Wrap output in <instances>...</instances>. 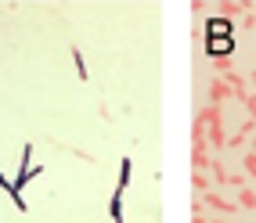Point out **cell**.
Wrapping results in <instances>:
<instances>
[{"label": "cell", "instance_id": "1", "mask_svg": "<svg viewBox=\"0 0 256 223\" xmlns=\"http://www.w3.org/2000/svg\"><path fill=\"white\" fill-rule=\"evenodd\" d=\"M206 32H210V40H220V36H231L234 25H231V18H210L206 22Z\"/></svg>", "mask_w": 256, "mask_h": 223}, {"label": "cell", "instance_id": "2", "mask_svg": "<svg viewBox=\"0 0 256 223\" xmlns=\"http://www.w3.org/2000/svg\"><path fill=\"white\" fill-rule=\"evenodd\" d=\"M206 50H210V54H216V58H224V54H231V50H234V40H231V36L206 40Z\"/></svg>", "mask_w": 256, "mask_h": 223}, {"label": "cell", "instance_id": "3", "mask_svg": "<svg viewBox=\"0 0 256 223\" xmlns=\"http://www.w3.org/2000/svg\"><path fill=\"white\" fill-rule=\"evenodd\" d=\"M130 169H134V162H130V159L119 162V191H123V187L130 184Z\"/></svg>", "mask_w": 256, "mask_h": 223}, {"label": "cell", "instance_id": "4", "mask_svg": "<svg viewBox=\"0 0 256 223\" xmlns=\"http://www.w3.org/2000/svg\"><path fill=\"white\" fill-rule=\"evenodd\" d=\"M119 195H123V191H116V195H112V205H108L112 223H123V205H119Z\"/></svg>", "mask_w": 256, "mask_h": 223}, {"label": "cell", "instance_id": "5", "mask_svg": "<svg viewBox=\"0 0 256 223\" xmlns=\"http://www.w3.org/2000/svg\"><path fill=\"white\" fill-rule=\"evenodd\" d=\"M72 58H76V72L87 79V65H83V54H80V50H72Z\"/></svg>", "mask_w": 256, "mask_h": 223}, {"label": "cell", "instance_id": "6", "mask_svg": "<svg viewBox=\"0 0 256 223\" xmlns=\"http://www.w3.org/2000/svg\"><path fill=\"white\" fill-rule=\"evenodd\" d=\"M0 187H8V191H11V184H8V180H4V177H0Z\"/></svg>", "mask_w": 256, "mask_h": 223}]
</instances>
